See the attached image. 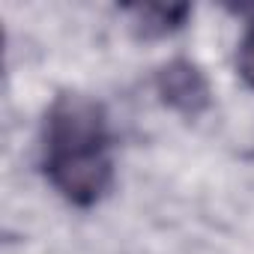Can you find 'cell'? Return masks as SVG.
Returning a JSON list of instances; mask_svg holds the SVG:
<instances>
[{
    "label": "cell",
    "instance_id": "cell-1",
    "mask_svg": "<svg viewBox=\"0 0 254 254\" xmlns=\"http://www.w3.org/2000/svg\"><path fill=\"white\" fill-rule=\"evenodd\" d=\"M42 171L75 206L99 203L114 186L111 126L105 108L84 93H60L42 126Z\"/></svg>",
    "mask_w": 254,
    "mask_h": 254
},
{
    "label": "cell",
    "instance_id": "cell-2",
    "mask_svg": "<svg viewBox=\"0 0 254 254\" xmlns=\"http://www.w3.org/2000/svg\"><path fill=\"white\" fill-rule=\"evenodd\" d=\"M156 93L168 108H174L177 114L189 120L200 117L212 105V90H209L206 75L200 72L197 63L186 57H177L156 72Z\"/></svg>",
    "mask_w": 254,
    "mask_h": 254
},
{
    "label": "cell",
    "instance_id": "cell-3",
    "mask_svg": "<svg viewBox=\"0 0 254 254\" xmlns=\"http://www.w3.org/2000/svg\"><path fill=\"white\" fill-rule=\"evenodd\" d=\"M132 27L144 39H162L168 33H177L186 18L191 15L189 3H144V6H129Z\"/></svg>",
    "mask_w": 254,
    "mask_h": 254
},
{
    "label": "cell",
    "instance_id": "cell-4",
    "mask_svg": "<svg viewBox=\"0 0 254 254\" xmlns=\"http://www.w3.org/2000/svg\"><path fill=\"white\" fill-rule=\"evenodd\" d=\"M236 69L239 75L245 78L248 87H254V24L245 30L242 42H239V51H236Z\"/></svg>",
    "mask_w": 254,
    "mask_h": 254
}]
</instances>
